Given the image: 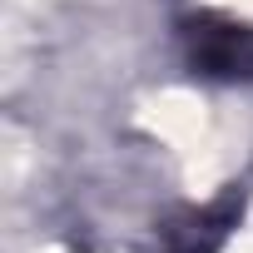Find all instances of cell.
I'll return each instance as SVG.
<instances>
[{"label": "cell", "mask_w": 253, "mask_h": 253, "mask_svg": "<svg viewBox=\"0 0 253 253\" xmlns=\"http://www.w3.org/2000/svg\"><path fill=\"white\" fill-rule=\"evenodd\" d=\"M184 50L194 75L204 80H228V84H253V25L199 10L184 20Z\"/></svg>", "instance_id": "6da1fadb"}, {"label": "cell", "mask_w": 253, "mask_h": 253, "mask_svg": "<svg viewBox=\"0 0 253 253\" xmlns=\"http://www.w3.org/2000/svg\"><path fill=\"white\" fill-rule=\"evenodd\" d=\"M228 223H233V204L204 209V213H194L184 228H174L169 253H218V243L228 238Z\"/></svg>", "instance_id": "7a4b0ae2"}]
</instances>
